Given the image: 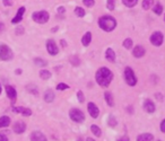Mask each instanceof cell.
Masks as SVG:
<instances>
[{
    "mask_svg": "<svg viewBox=\"0 0 165 141\" xmlns=\"http://www.w3.org/2000/svg\"><path fill=\"white\" fill-rule=\"evenodd\" d=\"M32 17H33L34 22L38 23V24H45L50 18L49 14H48L45 10L36 11V13H34L33 15H32Z\"/></svg>",
    "mask_w": 165,
    "mask_h": 141,
    "instance_id": "obj_6",
    "label": "cell"
},
{
    "mask_svg": "<svg viewBox=\"0 0 165 141\" xmlns=\"http://www.w3.org/2000/svg\"><path fill=\"white\" fill-rule=\"evenodd\" d=\"M104 98H105V100H106V103H108V105H109V106H111V107H113V106H114V99H113L112 94L110 93V92H105V93H104Z\"/></svg>",
    "mask_w": 165,
    "mask_h": 141,
    "instance_id": "obj_20",
    "label": "cell"
},
{
    "mask_svg": "<svg viewBox=\"0 0 165 141\" xmlns=\"http://www.w3.org/2000/svg\"><path fill=\"white\" fill-rule=\"evenodd\" d=\"M118 141H130V139H129L128 136H123V137H121L120 139H118Z\"/></svg>",
    "mask_w": 165,
    "mask_h": 141,
    "instance_id": "obj_41",
    "label": "cell"
},
{
    "mask_svg": "<svg viewBox=\"0 0 165 141\" xmlns=\"http://www.w3.org/2000/svg\"><path fill=\"white\" fill-rule=\"evenodd\" d=\"M0 141H8V139H7V137H6L5 134L0 133Z\"/></svg>",
    "mask_w": 165,
    "mask_h": 141,
    "instance_id": "obj_42",
    "label": "cell"
},
{
    "mask_svg": "<svg viewBox=\"0 0 165 141\" xmlns=\"http://www.w3.org/2000/svg\"><path fill=\"white\" fill-rule=\"evenodd\" d=\"M58 11L62 14V13H64V7H59V8H58Z\"/></svg>",
    "mask_w": 165,
    "mask_h": 141,
    "instance_id": "obj_44",
    "label": "cell"
},
{
    "mask_svg": "<svg viewBox=\"0 0 165 141\" xmlns=\"http://www.w3.org/2000/svg\"><path fill=\"white\" fill-rule=\"evenodd\" d=\"M26 89L30 92L31 94H33V95H38V87L34 85H28L26 87Z\"/></svg>",
    "mask_w": 165,
    "mask_h": 141,
    "instance_id": "obj_29",
    "label": "cell"
},
{
    "mask_svg": "<svg viewBox=\"0 0 165 141\" xmlns=\"http://www.w3.org/2000/svg\"><path fill=\"white\" fill-rule=\"evenodd\" d=\"M40 77H41L42 79L46 80V79H49L50 77H51V72H50L49 70H41L40 71Z\"/></svg>",
    "mask_w": 165,
    "mask_h": 141,
    "instance_id": "obj_27",
    "label": "cell"
},
{
    "mask_svg": "<svg viewBox=\"0 0 165 141\" xmlns=\"http://www.w3.org/2000/svg\"><path fill=\"white\" fill-rule=\"evenodd\" d=\"M154 140V136L152 133H143L139 134L137 137V141H153Z\"/></svg>",
    "mask_w": 165,
    "mask_h": 141,
    "instance_id": "obj_19",
    "label": "cell"
},
{
    "mask_svg": "<svg viewBox=\"0 0 165 141\" xmlns=\"http://www.w3.org/2000/svg\"><path fill=\"white\" fill-rule=\"evenodd\" d=\"M2 30H4V24H2V23H0V32H1Z\"/></svg>",
    "mask_w": 165,
    "mask_h": 141,
    "instance_id": "obj_46",
    "label": "cell"
},
{
    "mask_svg": "<svg viewBox=\"0 0 165 141\" xmlns=\"http://www.w3.org/2000/svg\"><path fill=\"white\" fill-rule=\"evenodd\" d=\"M154 5H155L154 0H143V2H141V6H143L144 10H148V9H150Z\"/></svg>",
    "mask_w": 165,
    "mask_h": 141,
    "instance_id": "obj_23",
    "label": "cell"
},
{
    "mask_svg": "<svg viewBox=\"0 0 165 141\" xmlns=\"http://www.w3.org/2000/svg\"><path fill=\"white\" fill-rule=\"evenodd\" d=\"M87 111H88L90 115L93 119H96V118H98V115H100V110H98V107L94 104L93 102L88 103V105H87Z\"/></svg>",
    "mask_w": 165,
    "mask_h": 141,
    "instance_id": "obj_9",
    "label": "cell"
},
{
    "mask_svg": "<svg viewBox=\"0 0 165 141\" xmlns=\"http://www.w3.org/2000/svg\"><path fill=\"white\" fill-rule=\"evenodd\" d=\"M15 72H16L17 74H22V70H20V69H17V70H16Z\"/></svg>",
    "mask_w": 165,
    "mask_h": 141,
    "instance_id": "obj_47",
    "label": "cell"
},
{
    "mask_svg": "<svg viewBox=\"0 0 165 141\" xmlns=\"http://www.w3.org/2000/svg\"><path fill=\"white\" fill-rule=\"evenodd\" d=\"M109 125L110 126H112V128H114V126L118 124V122H116V118L113 116V115H110L109 116Z\"/></svg>",
    "mask_w": 165,
    "mask_h": 141,
    "instance_id": "obj_32",
    "label": "cell"
},
{
    "mask_svg": "<svg viewBox=\"0 0 165 141\" xmlns=\"http://www.w3.org/2000/svg\"><path fill=\"white\" fill-rule=\"evenodd\" d=\"M105 58H106V60H108L109 62H114V61H116V58L114 50L111 48L106 49V51H105Z\"/></svg>",
    "mask_w": 165,
    "mask_h": 141,
    "instance_id": "obj_15",
    "label": "cell"
},
{
    "mask_svg": "<svg viewBox=\"0 0 165 141\" xmlns=\"http://www.w3.org/2000/svg\"><path fill=\"white\" fill-rule=\"evenodd\" d=\"M13 4H14V0H4L5 6H11Z\"/></svg>",
    "mask_w": 165,
    "mask_h": 141,
    "instance_id": "obj_39",
    "label": "cell"
},
{
    "mask_svg": "<svg viewBox=\"0 0 165 141\" xmlns=\"http://www.w3.org/2000/svg\"><path fill=\"white\" fill-rule=\"evenodd\" d=\"M31 141H48V139L41 131H34L31 133Z\"/></svg>",
    "mask_w": 165,
    "mask_h": 141,
    "instance_id": "obj_13",
    "label": "cell"
},
{
    "mask_svg": "<svg viewBox=\"0 0 165 141\" xmlns=\"http://www.w3.org/2000/svg\"><path fill=\"white\" fill-rule=\"evenodd\" d=\"M22 114L24 115V116H31V115H32V110L28 107H24L23 108Z\"/></svg>",
    "mask_w": 165,
    "mask_h": 141,
    "instance_id": "obj_36",
    "label": "cell"
},
{
    "mask_svg": "<svg viewBox=\"0 0 165 141\" xmlns=\"http://www.w3.org/2000/svg\"><path fill=\"white\" fill-rule=\"evenodd\" d=\"M69 116L76 123H82L85 121V115L78 108H72L70 112H69Z\"/></svg>",
    "mask_w": 165,
    "mask_h": 141,
    "instance_id": "obj_4",
    "label": "cell"
},
{
    "mask_svg": "<svg viewBox=\"0 0 165 141\" xmlns=\"http://www.w3.org/2000/svg\"><path fill=\"white\" fill-rule=\"evenodd\" d=\"M149 41L154 46H157L158 48V46H161V45L163 44V42H164V35H163L162 32L156 31V32H154V33L150 35Z\"/></svg>",
    "mask_w": 165,
    "mask_h": 141,
    "instance_id": "obj_5",
    "label": "cell"
},
{
    "mask_svg": "<svg viewBox=\"0 0 165 141\" xmlns=\"http://www.w3.org/2000/svg\"><path fill=\"white\" fill-rule=\"evenodd\" d=\"M161 131L163 132V133H165V119L162 121L161 123Z\"/></svg>",
    "mask_w": 165,
    "mask_h": 141,
    "instance_id": "obj_40",
    "label": "cell"
},
{
    "mask_svg": "<svg viewBox=\"0 0 165 141\" xmlns=\"http://www.w3.org/2000/svg\"><path fill=\"white\" fill-rule=\"evenodd\" d=\"M75 14H76V16H78V17H84L86 13H85V9H84V8L76 7L75 8Z\"/></svg>",
    "mask_w": 165,
    "mask_h": 141,
    "instance_id": "obj_28",
    "label": "cell"
},
{
    "mask_svg": "<svg viewBox=\"0 0 165 141\" xmlns=\"http://www.w3.org/2000/svg\"><path fill=\"white\" fill-rule=\"evenodd\" d=\"M77 98H78L79 103H84V100H85V96H84V94H82V90H78V92H77Z\"/></svg>",
    "mask_w": 165,
    "mask_h": 141,
    "instance_id": "obj_35",
    "label": "cell"
},
{
    "mask_svg": "<svg viewBox=\"0 0 165 141\" xmlns=\"http://www.w3.org/2000/svg\"><path fill=\"white\" fill-rule=\"evenodd\" d=\"M157 141H162V140H157Z\"/></svg>",
    "mask_w": 165,
    "mask_h": 141,
    "instance_id": "obj_52",
    "label": "cell"
},
{
    "mask_svg": "<svg viewBox=\"0 0 165 141\" xmlns=\"http://www.w3.org/2000/svg\"><path fill=\"white\" fill-rule=\"evenodd\" d=\"M68 88H69V85L64 84V82H60V84H58V86H57V90H64V89Z\"/></svg>",
    "mask_w": 165,
    "mask_h": 141,
    "instance_id": "obj_33",
    "label": "cell"
},
{
    "mask_svg": "<svg viewBox=\"0 0 165 141\" xmlns=\"http://www.w3.org/2000/svg\"><path fill=\"white\" fill-rule=\"evenodd\" d=\"M163 6H162L160 2H156V4L153 6V13H154L155 15H157V16H160V15H162V13H163Z\"/></svg>",
    "mask_w": 165,
    "mask_h": 141,
    "instance_id": "obj_22",
    "label": "cell"
},
{
    "mask_svg": "<svg viewBox=\"0 0 165 141\" xmlns=\"http://www.w3.org/2000/svg\"><path fill=\"white\" fill-rule=\"evenodd\" d=\"M24 32V28L23 27H18L17 30H16V34H22Z\"/></svg>",
    "mask_w": 165,
    "mask_h": 141,
    "instance_id": "obj_43",
    "label": "cell"
},
{
    "mask_svg": "<svg viewBox=\"0 0 165 141\" xmlns=\"http://www.w3.org/2000/svg\"><path fill=\"white\" fill-rule=\"evenodd\" d=\"M61 44H62V46H67V43H66V42H64V40L61 41Z\"/></svg>",
    "mask_w": 165,
    "mask_h": 141,
    "instance_id": "obj_48",
    "label": "cell"
},
{
    "mask_svg": "<svg viewBox=\"0 0 165 141\" xmlns=\"http://www.w3.org/2000/svg\"><path fill=\"white\" fill-rule=\"evenodd\" d=\"M6 94H7V96L10 98V100L13 103H15L16 99H17V92H16V89L13 87V86L8 85L6 86Z\"/></svg>",
    "mask_w": 165,
    "mask_h": 141,
    "instance_id": "obj_11",
    "label": "cell"
},
{
    "mask_svg": "<svg viewBox=\"0 0 165 141\" xmlns=\"http://www.w3.org/2000/svg\"><path fill=\"white\" fill-rule=\"evenodd\" d=\"M13 56H14V54H13V51L9 46L5 44L0 45V59L4 60V61H9L13 59Z\"/></svg>",
    "mask_w": 165,
    "mask_h": 141,
    "instance_id": "obj_7",
    "label": "cell"
},
{
    "mask_svg": "<svg viewBox=\"0 0 165 141\" xmlns=\"http://www.w3.org/2000/svg\"><path fill=\"white\" fill-rule=\"evenodd\" d=\"M144 110L147 112V113H154L155 110H156V106L153 103V100L146 99L144 102Z\"/></svg>",
    "mask_w": 165,
    "mask_h": 141,
    "instance_id": "obj_14",
    "label": "cell"
},
{
    "mask_svg": "<svg viewBox=\"0 0 165 141\" xmlns=\"http://www.w3.org/2000/svg\"><path fill=\"white\" fill-rule=\"evenodd\" d=\"M124 80H126V82H127L128 85L131 86V87L137 85V77H136L132 68L127 67L124 69Z\"/></svg>",
    "mask_w": 165,
    "mask_h": 141,
    "instance_id": "obj_3",
    "label": "cell"
},
{
    "mask_svg": "<svg viewBox=\"0 0 165 141\" xmlns=\"http://www.w3.org/2000/svg\"><path fill=\"white\" fill-rule=\"evenodd\" d=\"M82 4L86 7H93L95 5V0H82Z\"/></svg>",
    "mask_w": 165,
    "mask_h": 141,
    "instance_id": "obj_34",
    "label": "cell"
},
{
    "mask_svg": "<svg viewBox=\"0 0 165 141\" xmlns=\"http://www.w3.org/2000/svg\"><path fill=\"white\" fill-rule=\"evenodd\" d=\"M54 97H56L54 93H53L51 89H48L44 93V97H43V98H44V100L46 103H52L53 100H54Z\"/></svg>",
    "mask_w": 165,
    "mask_h": 141,
    "instance_id": "obj_18",
    "label": "cell"
},
{
    "mask_svg": "<svg viewBox=\"0 0 165 141\" xmlns=\"http://www.w3.org/2000/svg\"><path fill=\"white\" fill-rule=\"evenodd\" d=\"M23 108L24 107H22V106H20V107H13V112H14V113H22Z\"/></svg>",
    "mask_w": 165,
    "mask_h": 141,
    "instance_id": "obj_38",
    "label": "cell"
},
{
    "mask_svg": "<svg viewBox=\"0 0 165 141\" xmlns=\"http://www.w3.org/2000/svg\"><path fill=\"white\" fill-rule=\"evenodd\" d=\"M156 97H157V98H158V99H160V100H162V95H161V94H160V93L156 94Z\"/></svg>",
    "mask_w": 165,
    "mask_h": 141,
    "instance_id": "obj_45",
    "label": "cell"
},
{
    "mask_svg": "<svg viewBox=\"0 0 165 141\" xmlns=\"http://www.w3.org/2000/svg\"><path fill=\"white\" fill-rule=\"evenodd\" d=\"M106 8L109 10H114L116 9V0H108L106 1Z\"/></svg>",
    "mask_w": 165,
    "mask_h": 141,
    "instance_id": "obj_30",
    "label": "cell"
},
{
    "mask_svg": "<svg viewBox=\"0 0 165 141\" xmlns=\"http://www.w3.org/2000/svg\"><path fill=\"white\" fill-rule=\"evenodd\" d=\"M98 26L104 32H112V31L116 30V20L113 16L104 15L98 18Z\"/></svg>",
    "mask_w": 165,
    "mask_h": 141,
    "instance_id": "obj_2",
    "label": "cell"
},
{
    "mask_svg": "<svg viewBox=\"0 0 165 141\" xmlns=\"http://www.w3.org/2000/svg\"><path fill=\"white\" fill-rule=\"evenodd\" d=\"M92 42V33L90 32H86L84 34V36L82 37V44L84 46H88Z\"/></svg>",
    "mask_w": 165,
    "mask_h": 141,
    "instance_id": "obj_17",
    "label": "cell"
},
{
    "mask_svg": "<svg viewBox=\"0 0 165 141\" xmlns=\"http://www.w3.org/2000/svg\"><path fill=\"white\" fill-rule=\"evenodd\" d=\"M24 13H25V7H20L18 9V11H17V15L15 16V18L11 20V23H13V24H17V23L20 22V20H22V18H23Z\"/></svg>",
    "mask_w": 165,
    "mask_h": 141,
    "instance_id": "obj_16",
    "label": "cell"
},
{
    "mask_svg": "<svg viewBox=\"0 0 165 141\" xmlns=\"http://www.w3.org/2000/svg\"><path fill=\"white\" fill-rule=\"evenodd\" d=\"M70 62H72L74 66H78L79 63H80V61H79V59L77 56H72V58H70Z\"/></svg>",
    "mask_w": 165,
    "mask_h": 141,
    "instance_id": "obj_37",
    "label": "cell"
},
{
    "mask_svg": "<svg viewBox=\"0 0 165 141\" xmlns=\"http://www.w3.org/2000/svg\"><path fill=\"white\" fill-rule=\"evenodd\" d=\"M86 141H95V140H94V139H92V138H87Z\"/></svg>",
    "mask_w": 165,
    "mask_h": 141,
    "instance_id": "obj_49",
    "label": "cell"
},
{
    "mask_svg": "<svg viewBox=\"0 0 165 141\" xmlns=\"http://www.w3.org/2000/svg\"><path fill=\"white\" fill-rule=\"evenodd\" d=\"M95 79H96V82L101 87H109L111 81L113 80V72L110 70L109 68L102 67L96 71Z\"/></svg>",
    "mask_w": 165,
    "mask_h": 141,
    "instance_id": "obj_1",
    "label": "cell"
},
{
    "mask_svg": "<svg viewBox=\"0 0 165 141\" xmlns=\"http://www.w3.org/2000/svg\"><path fill=\"white\" fill-rule=\"evenodd\" d=\"M164 22H165V15H164Z\"/></svg>",
    "mask_w": 165,
    "mask_h": 141,
    "instance_id": "obj_51",
    "label": "cell"
},
{
    "mask_svg": "<svg viewBox=\"0 0 165 141\" xmlns=\"http://www.w3.org/2000/svg\"><path fill=\"white\" fill-rule=\"evenodd\" d=\"M122 45H123V48L124 49H127V50H129V49H131L132 48V45H134V42H132L131 38H126L123 41V43H122Z\"/></svg>",
    "mask_w": 165,
    "mask_h": 141,
    "instance_id": "obj_26",
    "label": "cell"
},
{
    "mask_svg": "<svg viewBox=\"0 0 165 141\" xmlns=\"http://www.w3.org/2000/svg\"><path fill=\"white\" fill-rule=\"evenodd\" d=\"M122 4L128 8H132L138 4V0H122Z\"/></svg>",
    "mask_w": 165,
    "mask_h": 141,
    "instance_id": "obj_24",
    "label": "cell"
},
{
    "mask_svg": "<svg viewBox=\"0 0 165 141\" xmlns=\"http://www.w3.org/2000/svg\"><path fill=\"white\" fill-rule=\"evenodd\" d=\"M10 124V118L7 115H4L0 118V128H7Z\"/></svg>",
    "mask_w": 165,
    "mask_h": 141,
    "instance_id": "obj_21",
    "label": "cell"
},
{
    "mask_svg": "<svg viewBox=\"0 0 165 141\" xmlns=\"http://www.w3.org/2000/svg\"><path fill=\"white\" fill-rule=\"evenodd\" d=\"M0 94H1V85H0Z\"/></svg>",
    "mask_w": 165,
    "mask_h": 141,
    "instance_id": "obj_50",
    "label": "cell"
},
{
    "mask_svg": "<svg viewBox=\"0 0 165 141\" xmlns=\"http://www.w3.org/2000/svg\"><path fill=\"white\" fill-rule=\"evenodd\" d=\"M34 63H35V64H38V66H40V67H45V66H46V61H45V60L40 59V58L34 59Z\"/></svg>",
    "mask_w": 165,
    "mask_h": 141,
    "instance_id": "obj_31",
    "label": "cell"
},
{
    "mask_svg": "<svg viewBox=\"0 0 165 141\" xmlns=\"http://www.w3.org/2000/svg\"><path fill=\"white\" fill-rule=\"evenodd\" d=\"M46 50H48L49 54H51V56H57L58 52H59V49H58L56 42L53 40H48V42H46Z\"/></svg>",
    "mask_w": 165,
    "mask_h": 141,
    "instance_id": "obj_8",
    "label": "cell"
},
{
    "mask_svg": "<svg viewBox=\"0 0 165 141\" xmlns=\"http://www.w3.org/2000/svg\"><path fill=\"white\" fill-rule=\"evenodd\" d=\"M13 130H14L15 133L22 134L26 130V124H25V122H23V121H18V122H16L15 124L13 125Z\"/></svg>",
    "mask_w": 165,
    "mask_h": 141,
    "instance_id": "obj_10",
    "label": "cell"
},
{
    "mask_svg": "<svg viewBox=\"0 0 165 141\" xmlns=\"http://www.w3.org/2000/svg\"><path fill=\"white\" fill-rule=\"evenodd\" d=\"M145 53H146V50L143 45H136L132 50V56L135 58H143L145 56Z\"/></svg>",
    "mask_w": 165,
    "mask_h": 141,
    "instance_id": "obj_12",
    "label": "cell"
},
{
    "mask_svg": "<svg viewBox=\"0 0 165 141\" xmlns=\"http://www.w3.org/2000/svg\"><path fill=\"white\" fill-rule=\"evenodd\" d=\"M90 131L93 132L94 136H96V137H101L102 131H101V129H100V128H98L97 125H95V124H93V125L90 126Z\"/></svg>",
    "mask_w": 165,
    "mask_h": 141,
    "instance_id": "obj_25",
    "label": "cell"
}]
</instances>
